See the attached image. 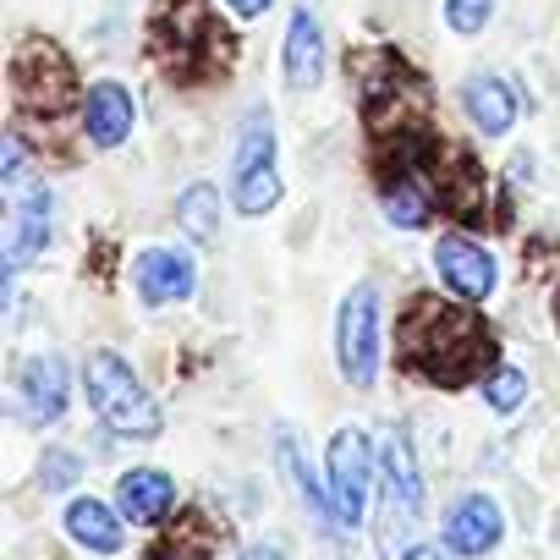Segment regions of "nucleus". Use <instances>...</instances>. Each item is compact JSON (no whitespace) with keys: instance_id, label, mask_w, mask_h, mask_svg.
<instances>
[{"instance_id":"nucleus-21","label":"nucleus","mask_w":560,"mask_h":560,"mask_svg":"<svg viewBox=\"0 0 560 560\" xmlns=\"http://www.w3.org/2000/svg\"><path fill=\"white\" fill-rule=\"evenodd\" d=\"M214 544H220V533H214L203 516H182V522H176V533H171L165 544H154V549H149V560H209V555H214Z\"/></svg>"},{"instance_id":"nucleus-26","label":"nucleus","mask_w":560,"mask_h":560,"mask_svg":"<svg viewBox=\"0 0 560 560\" xmlns=\"http://www.w3.org/2000/svg\"><path fill=\"white\" fill-rule=\"evenodd\" d=\"M225 7H231L236 18H264V12H269V0H225Z\"/></svg>"},{"instance_id":"nucleus-25","label":"nucleus","mask_w":560,"mask_h":560,"mask_svg":"<svg viewBox=\"0 0 560 560\" xmlns=\"http://www.w3.org/2000/svg\"><path fill=\"white\" fill-rule=\"evenodd\" d=\"M83 472V462L72 451H45V489H72Z\"/></svg>"},{"instance_id":"nucleus-12","label":"nucleus","mask_w":560,"mask_h":560,"mask_svg":"<svg viewBox=\"0 0 560 560\" xmlns=\"http://www.w3.org/2000/svg\"><path fill=\"white\" fill-rule=\"evenodd\" d=\"M434 192H440V203L456 214V220H467V225H483V203H489V182H483V171L467 160V154H451V165H440L434 160Z\"/></svg>"},{"instance_id":"nucleus-27","label":"nucleus","mask_w":560,"mask_h":560,"mask_svg":"<svg viewBox=\"0 0 560 560\" xmlns=\"http://www.w3.org/2000/svg\"><path fill=\"white\" fill-rule=\"evenodd\" d=\"M242 560H287V549H280V544H253Z\"/></svg>"},{"instance_id":"nucleus-13","label":"nucleus","mask_w":560,"mask_h":560,"mask_svg":"<svg viewBox=\"0 0 560 560\" xmlns=\"http://www.w3.org/2000/svg\"><path fill=\"white\" fill-rule=\"evenodd\" d=\"M132 121H138V110H132V94H127L121 83H94V89H89V100H83V127H89V138H94L100 149L127 143V138H132Z\"/></svg>"},{"instance_id":"nucleus-29","label":"nucleus","mask_w":560,"mask_h":560,"mask_svg":"<svg viewBox=\"0 0 560 560\" xmlns=\"http://www.w3.org/2000/svg\"><path fill=\"white\" fill-rule=\"evenodd\" d=\"M555 319H560V292H555Z\"/></svg>"},{"instance_id":"nucleus-8","label":"nucleus","mask_w":560,"mask_h":560,"mask_svg":"<svg viewBox=\"0 0 560 560\" xmlns=\"http://www.w3.org/2000/svg\"><path fill=\"white\" fill-rule=\"evenodd\" d=\"M369 483H374V445H369L363 429H341L330 440V505H336V522L341 527H358L363 522Z\"/></svg>"},{"instance_id":"nucleus-10","label":"nucleus","mask_w":560,"mask_h":560,"mask_svg":"<svg viewBox=\"0 0 560 560\" xmlns=\"http://www.w3.org/2000/svg\"><path fill=\"white\" fill-rule=\"evenodd\" d=\"M45 242H50V192L28 187L12 198V214H7V275L34 264L45 253Z\"/></svg>"},{"instance_id":"nucleus-23","label":"nucleus","mask_w":560,"mask_h":560,"mask_svg":"<svg viewBox=\"0 0 560 560\" xmlns=\"http://www.w3.org/2000/svg\"><path fill=\"white\" fill-rule=\"evenodd\" d=\"M489 12H494V0H445V23L456 34H478L489 23Z\"/></svg>"},{"instance_id":"nucleus-3","label":"nucleus","mask_w":560,"mask_h":560,"mask_svg":"<svg viewBox=\"0 0 560 560\" xmlns=\"http://www.w3.org/2000/svg\"><path fill=\"white\" fill-rule=\"evenodd\" d=\"M418 522H423V472L412 462V440L390 434L380 462V555L407 560L418 549Z\"/></svg>"},{"instance_id":"nucleus-6","label":"nucleus","mask_w":560,"mask_h":560,"mask_svg":"<svg viewBox=\"0 0 560 560\" xmlns=\"http://www.w3.org/2000/svg\"><path fill=\"white\" fill-rule=\"evenodd\" d=\"M280 203V176H275V121L269 110H253L242 138H236V209L264 214Z\"/></svg>"},{"instance_id":"nucleus-4","label":"nucleus","mask_w":560,"mask_h":560,"mask_svg":"<svg viewBox=\"0 0 560 560\" xmlns=\"http://www.w3.org/2000/svg\"><path fill=\"white\" fill-rule=\"evenodd\" d=\"M83 385H89L94 412H100L121 440H160L165 418H160L154 396L138 385V374H132L116 352H94L89 369H83Z\"/></svg>"},{"instance_id":"nucleus-7","label":"nucleus","mask_w":560,"mask_h":560,"mask_svg":"<svg viewBox=\"0 0 560 560\" xmlns=\"http://www.w3.org/2000/svg\"><path fill=\"white\" fill-rule=\"evenodd\" d=\"M336 358H341V374L352 385H374V374H380V292L374 287H358L341 303Z\"/></svg>"},{"instance_id":"nucleus-18","label":"nucleus","mask_w":560,"mask_h":560,"mask_svg":"<svg viewBox=\"0 0 560 560\" xmlns=\"http://www.w3.org/2000/svg\"><path fill=\"white\" fill-rule=\"evenodd\" d=\"M434 176H423L418 165H407V171H396V182L385 187V214H390V225H401V231H418V225H429V214H434Z\"/></svg>"},{"instance_id":"nucleus-5","label":"nucleus","mask_w":560,"mask_h":560,"mask_svg":"<svg viewBox=\"0 0 560 560\" xmlns=\"http://www.w3.org/2000/svg\"><path fill=\"white\" fill-rule=\"evenodd\" d=\"M12 94L28 116H61L78 100L72 61L50 39H23L18 56H12Z\"/></svg>"},{"instance_id":"nucleus-9","label":"nucleus","mask_w":560,"mask_h":560,"mask_svg":"<svg viewBox=\"0 0 560 560\" xmlns=\"http://www.w3.org/2000/svg\"><path fill=\"white\" fill-rule=\"evenodd\" d=\"M434 269H440V280L462 298V303H483L489 292H494V253L483 247V242H467V236H440V247H434Z\"/></svg>"},{"instance_id":"nucleus-20","label":"nucleus","mask_w":560,"mask_h":560,"mask_svg":"<svg viewBox=\"0 0 560 560\" xmlns=\"http://www.w3.org/2000/svg\"><path fill=\"white\" fill-rule=\"evenodd\" d=\"M67 533H72L83 549H94V555H116V549H121V516H116L105 500H72Z\"/></svg>"},{"instance_id":"nucleus-14","label":"nucleus","mask_w":560,"mask_h":560,"mask_svg":"<svg viewBox=\"0 0 560 560\" xmlns=\"http://www.w3.org/2000/svg\"><path fill=\"white\" fill-rule=\"evenodd\" d=\"M500 533H505V522H500V505L489 494H467L445 522V544L456 555H489L500 544Z\"/></svg>"},{"instance_id":"nucleus-28","label":"nucleus","mask_w":560,"mask_h":560,"mask_svg":"<svg viewBox=\"0 0 560 560\" xmlns=\"http://www.w3.org/2000/svg\"><path fill=\"white\" fill-rule=\"evenodd\" d=\"M407 560H445V555H440V549H412Z\"/></svg>"},{"instance_id":"nucleus-15","label":"nucleus","mask_w":560,"mask_h":560,"mask_svg":"<svg viewBox=\"0 0 560 560\" xmlns=\"http://www.w3.org/2000/svg\"><path fill=\"white\" fill-rule=\"evenodd\" d=\"M138 292L143 303H182L192 292V258L171 247H149L138 258Z\"/></svg>"},{"instance_id":"nucleus-22","label":"nucleus","mask_w":560,"mask_h":560,"mask_svg":"<svg viewBox=\"0 0 560 560\" xmlns=\"http://www.w3.org/2000/svg\"><path fill=\"white\" fill-rule=\"evenodd\" d=\"M176 220L198 236V242H214V231H220V192L214 187H187L182 192V203H176Z\"/></svg>"},{"instance_id":"nucleus-11","label":"nucleus","mask_w":560,"mask_h":560,"mask_svg":"<svg viewBox=\"0 0 560 560\" xmlns=\"http://www.w3.org/2000/svg\"><path fill=\"white\" fill-rule=\"evenodd\" d=\"M18 396L34 423H56L67 412V363L56 352H34L18 374Z\"/></svg>"},{"instance_id":"nucleus-2","label":"nucleus","mask_w":560,"mask_h":560,"mask_svg":"<svg viewBox=\"0 0 560 560\" xmlns=\"http://www.w3.org/2000/svg\"><path fill=\"white\" fill-rule=\"evenodd\" d=\"M154 56L182 78V83H198L209 78L214 67H225V28L214 23V12L203 7V0H160L154 7Z\"/></svg>"},{"instance_id":"nucleus-17","label":"nucleus","mask_w":560,"mask_h":560,"mask_svg":"<svg viewBox=\"0 0 560 560\" xmlns=\"http://www.w3.org/2000/svg\"><path fill=\"white\" fill-rule=\"evenodd\" d=\"M116 505H121V516H132V522H160V516L176 505V483H171V472H160V467H138V472L121 478Z\"/></svg>"},{"instance_id":"nucleus-19","label":"nucleus","mask_w":560,"mask_h":560,"mask_svg":"<svg viewBox=\"0 0 560 560\" xmlns=\"http://www.w3.org/2000/svg\"><path fill=\"white\" fill-rule=\"evenodd\" d=\"M462 105H467V116H472V127H478L483 138H500V132H511V121H516V94H511L500 78H472V83L462 89Z\"/></svg>"},{"instance_id":"nucleus-1","label":"nucleus","mask_w":560,"mask_h":560,"mask_svg":"<svg viewBox=\"0 0 560 560\" xmlns=\"http://www.w3.org/2000/svg\"><path fill=\"white\" fill-rule=\"evenodd\" d=\"M494 336L489 325L462 308V303H440V298H412V308L401 314L396 330V363L407 374H418L423 385H445L462 390L483 374H494Z\"/></svg>"},{"instance_id":"nucleus-24","label":"nucleus","mask_w":560,"mask_h":560,"mask_svg":"<svg viewBox=\"0 0 560 560\" xmlns=\"http://www.w3.org/2000/svg\"><path fill=\"white\" fill-rule=\"evenodd\" d=\"M522 396H527V380H522L516 369H494V374H489V407L511 412Z\"/></svg>"},{"instance_id":"nucleus-16","label":"nucleus","mask_w":560,"mask_h":560,"mask_svg":"<svg viewBox=\"0 0 560 560\" xmlns=\"http://www.w3.org/2000/svg\"><path fill=\"white\" fill-rule=\"evenodd\" d=\"M319 78H325V28L303 7V12H292V28H287V83L314 89Z\"/></svg>"}]
</instances>
